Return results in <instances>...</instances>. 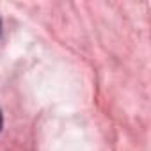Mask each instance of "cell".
I'll return each instance as SVG.
<instances>
[{
    "label": "cell",
    "instance_id": "6da1fadb",
    "mask_svg": "<svg viewBox=\"0 0 151 151\" xmlns=\"http://www.w3.org/2000/svg\"><path fill=\"white\" fill-rule=\"evenodd\" d=\"M2 123H4V119H2V112H0V130H2Z\"/></svg>",
    "mask_w": 151,
    "mask_h": 151
},
{
    "label": "cell",
    "instance_id": "7a4b0ae2",
    "mask_svg": "<svg viewBox=\"0 0 151 151\" xmlns=\"http://www.w3.org/2000/svg\"><path fill=\"white\" fill-rule=\"evenodd\" d=\"M0 30H2V23H0Z\"/></svg>",
    "mask_w": 151,
    "mask_h": 151
}]
</instances>
